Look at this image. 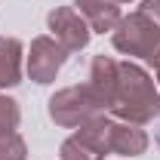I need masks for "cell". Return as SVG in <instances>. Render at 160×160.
<instances>
[{
    "mask_svg": "<svg viewBox=\"0 0 160 160\" xmlns=\"http://www.w3.org/2000/svg\"><path fill=\"white\" fill-rule=\"evenodd\" d=\"M114 3H129V0H114Z\"/></svg>",
    "mask_w": 160,
    "mask_h": 160,
    "instance_id": "cell-14",
    "label": "cell"
},
{
    "mask_svg": "<svg viewBox=\"0 0 160 160\" xmlns=\"http://www.w3.org/2000/svg\"><path fill=\"white\" fill-rule=\"evenodd\" d=\"M117 65L111 56H96L89 65V86L96 89V96L105 102V108H111V96H114V83H117Z\"/></svg>",
    "mask_w": 160,
    "mask_h": 160,
    "instance_id": "cell-9",
    "label": "cell"
},
{
    "mask_svg": "<svg viewBox=\"0 0 160 160\" xmlns=\"http://www.w3.org/2000/svg\"><path fill=\"white\" fill-rule=\"evenodd\" d=\"M65 62H68V49L62 46L59 40L46 37V34L31 40V52H28V77L34 80V83H40V86L52 83Z\"/></svg>",
    "mask_w": 160,
    "mask_h": 160,
    "instance_id": "cell-5",
    "label": "cell"
},
{
    "mask_svg": "<svg viewBox=\"0 0 160 160\" xmlns=\"http://www.w3.org/2000/svg\"><path fill=\"white\" fill-rule=\"evenodd\" d=\"M157 145H160V129H157Z\"/></svg>",
    "mask_w": 160,
    "mask_h": 160,
    "instance_id": "cell-15",
    "label": "cell"
},
{
    "mask_svg": "<svg viewBox=\"0 0 160 160\" xmlns=\"http://www.w3.org/2000/svg\"><path fill=\"white\" fill-rule=\"evenodd\" d=\"M108 111H114L117 120L136 123V126L151 123L160 111V92L154 86V80H151V74L139 65H132V62H120Z\"/></svg>",
    "mask_w": 160,
    "mask_h": 160,
    "instance_id": "cell-1",
    "label": "cell"
},
{
    "mask_svg": "<svg viewBox=\"0 0 160 160\" xmlns=\"http://www.w3.org/2000/svg\"><path fill=\"white\" fill-rule=\"evenodd\" d=\"M22 83V40L0 37V89Z\"/></svg>",
    "mask_w": 160,
    "mask_h": 160,
    "instance_id": "cell-10",
    "label": "cell"
},
{
    "mask_svg": "<svg viewBox=\"0 0 160 160\" xmlns=\"http://www.w3.org/2000/svg\"><path fill=\"white\" fill-rule=\"evenodd\" d=\"M0 160H28V145L19 132H0Z\"/></svg>",
    "mask_w": 160,
    "mask_h": 160,
    "instance_id": "cell-11",
    "label": "cell"
},
{
    "mask_svg": "<svg viewBox=\"0 0 160 160\" xmlns=\"http://www.w3.org/2000/svg\"><path fill=\"white\" fill-rule=\"evenodd\" d=\"M105 154H111L108 151V117L105 114L83 123L59 148L62 160H105Z\"/></svg>",
    "mask_w": 160,
    "mask_h": 160,
    "instance_id": "cell-4",
    "label": "cell"
},
{
    "mask_svg": "<svg viewBox=\"0 0 160 160\" xmlns=\"http://www.w3.org/2000/svg\"><path fill=\"white\" fill-rule=\"evenodd\" d=\"M46 25L52 31V40H59L68 52H80V49L89 46V34L92 31H89L86 19L80 16L74 6H56V9H49Z\"/></svg>",
    "mask_w": 160,
    "mask_h": 160,
    "instance_id": "cell-6",
    "label": "cell"
},
{
    "mask_svg": "<svg viewBox=\"0 0 160 160\" xmlns=\"http://www.w3.org/2000/svg\"><path fill=\"white\" fill-rule=\"evenodd\" d=\"M111 43L114 49L126 52V56H139V59H151L160 52V0H142L136 12H129L126 19L111 31Z\"/></svg>",
    "mask_w": 160,
    "mask_h": 160,
    "instance_id": "cell-2",
    "label": "cell"
},
{
    "mask_svg": "<svg viewBox=\"0 0 160 160\" xmlns=\"http://www.w3.org/2000/svg\"><path fill=\"white\" fill-rule=\"evenodd\" d=\"M19 120H22L19 102L9 99V96H0V132H16Z\"/></svg>",
    "mask_w": 160,
    "mask_h": 160,
    "instance_id": "cell-12",
    "label": "cell"
},
{
    "mask_svg": "<svg viewBox=\"0 0 160 160\" xmlns=\"http://www.w3.org/2000/svg\"><path fill=\"white\" fill-rule=\"evenodd\" d=\"M148 65H154V71H157V83H160V52H157V56H151Z\"/></svg>",
    "mask_w": 160,
    "mask_h": 160,
    "instance_id": "cell-13",
    "label": "cell"
},
{
    "mask_svg": "<svg viewBox=\"0 0 160 160\" xmlns=\"http://www.w3.org/2000/svg\"><path fill=\"white\" fill-rule=\"evenodd\" d=\"M148 148V136L136 123L126 120H111L108 117V151L111 154H123V157H139Z\"/></svg>",
    "mask_w": 160,
    "mask_h": 160,
    "instance_id": "cell-7",
    "label": "cell"
},
{
    "mask_svg": "<svg viewBox=\"0 0 160 160\" xmlns=\"http://www.w3.org/2000/svg\"><path fill=\"white\" fill-rule=\"evenodd\" d=\"M77 12L86 19L89 31H99V34H108L120 25V3L114 0H77Z\"/></svg>",
    "mask_w": 160,
    "mask_h": 160,
    "instance_id": "cell-8",
    "label": "cell"
},
{
    "mask_svg": "<svg viewBox=\"0 0 160 160\" xmlns=\"http://www.w3.org/2000/svg\"><path fill=\"white\" fill-rule=\"evenodd\" d=\"M105 111H108L105 102L96 96V89H92L89 83L59 89V92L49 99V117H52V123H59L65 129H80L83 123L102 117Z\"/></svg>",
    "mask_w": 160,
    "mask_h": 160,
    "instance_id": "cell-3",
    "label": "cell"
}]
</instances>
